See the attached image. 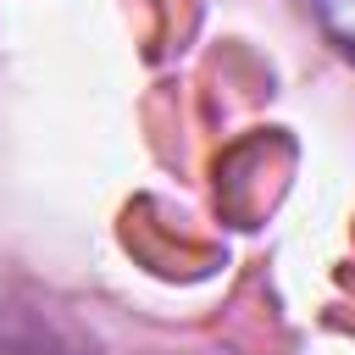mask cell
I'll list each match as a JSON object with an SVG mask.
<instances>
[{
	"label": "cell",
	"mask_w": 355,
	"mask_h": 355,
	"mask_svg": "<svg viewBox=\"0 0 355 355\" xmlns=\"http://www.w3.org/2000/svg\"><path fill=\"white\" fill-rule=\"evenodd\" d=\"M0 355H83V349L61 344V333L50 322H33V316H17L0 305Z\"/></svg>",
	"instance_id": "6da1fadb"
},
{
	"label": "cell",
	"mask_w": 355,
	"mask_h": 355,
	"mask_svg": "<svg viewBox=\"0 0 355 355\" xmlns=\"http://www.w3.org/2000/svg\"><path fill=\"white\" fill-rule=\"evenodd\" d=\"M305 6H311L316 28L327 33V44L355 67V0H305Z\"/></svg>",
	"instance_id": "7a4b0ae2"
}]
</instances>
